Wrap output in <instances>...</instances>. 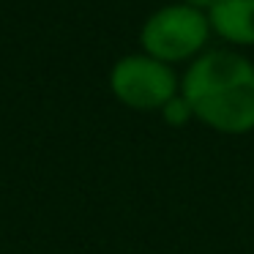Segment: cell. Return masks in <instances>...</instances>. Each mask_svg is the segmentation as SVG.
<instances>
[{
	"label": "cell",
	"mask_w": 254,
	"mask_h": 254,
	"mask_svg": "<svg viewBox=\"0 0 254 254\" xmlns=\"http://www.w3.org/2000/svg\"><path fill=\"white\" fill-rule=\"evenodd\" d=\"M191 118L219 134L254 131V63L241 52L210 50L191 61L181 82Z\"/></svg>",
	"instance_id": "1"
},
{
	"label": "cell",
	"mask_w": 254,
	"mask_h": 254,
	"mask_svg": "<svg viewBox=\"0 0 254 254\" xmlns=\"http://www.w3.org/2000/svg\"><path fill=\"white\" fill-rule=\"evenodd\" d=\"M161 112H164V118L172 126H181V123H186V118H191V110H189V104L183 101V96H175Z\"/></svg>",
	"instance_id": "5"
},
{
	"label": "cell",
	"mask_w": 254,
	"mask_h": 254,
	"mask_svg": "<svg viewBox=\"0 0 254 254\" xmlns=\"http://www.w3.org/2000/svg\"><path fill=\"white\" fill-rule=\"evenodd\" d=\"M208 33L210 22L202 8H194L189 3H172L145 19L139 41L145 55L161 63H181L205 50Z\"/></svg>",
	"instance_id": "2"
},
{
	"label": "cell",
	"mask_w": 254,
	"mask_h": 254,
	"mask_svg": "<svg viewBox=\"0 0 254 254\" xmlns=\"http://www.w3.org/2000/svg\"><path fill=\"white\" fill-rule=\"evenodd\" d=\"M210 30L238 47H254V0H213L208 6Z\"/></svg>",
	"instance_id": "4"
},
{
	"label": "cell",
	"mask_w": 254,
	"mask_h": 254,
	"mask_svg": "<svg viewBox=\"0 0 254 254\" xmlns=\"http://www.w3.org/2000/svg\"><path fill=\"white\" fill-rule=\"evenodd\" d=\"M110 88L121 104L131 110H164L181 90L170 63H161L150 55H126L112 66Z\"/></svg>",
	"instance_id": "3"
}]
</instances>
